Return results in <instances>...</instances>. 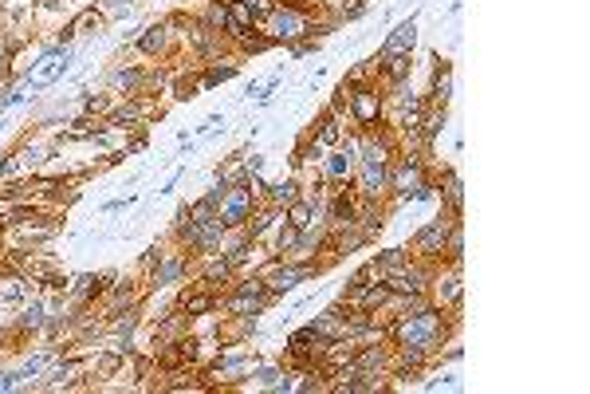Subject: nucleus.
<instances>
[{
	"label": "nucleus",
	"mask_w": 590,
	"mask_h": 394,
	"mask_svg": "<svg viewBox=\"0 0 590 394\" xmlns=\"http://www.w3.org/2000/svg\"><path fill=\"white\" fill-rule=\"evenodd\" d=\"M24 300V280L20 276H0V304H16Z\"/></svg>",
	"instance_id": "nucleus-19"
},
{
	"label": "nucleus",
	"mask_w": 590,
	"mask_h": 394,
	"mask_svg": "<svg viewBox=\"0 0 590 394\" xmlns=\"http://www.w3.org/2000/svg\"><path fill=\"white\" fill-rule=\"evenodd\" d=\"M268 189H272V201H276V206H291L295 197H299V181H295V178L276 181V186H268Z\"/></svg>",
	"instance_id": "nucleus-20"
},
{
	"label": "nucleus",
	"mask_w": 590,
	"mask_h": 394,
	"mask_svg": "<svg viewBox=\"0 0 590 394\" xmlns=\"http://www.w3.org/2000/svg\"><path fill=\"white\" fill-rule=\"evenodd\" d=\"M346 111H350V119L358 122L363 130H374L382 122V111H386V99L378 95V87L366 83V87H354L350 91V103H346Z\"/></svg>",
	"instance_id": "nucleus-3"
},
{
	"label": "nucleus",
	"mask_w": 590,
	"mask_h": 394,
	"mask_svg": "<svg viewBox=\"0 0 590 394\" xmlns=\"http://www.w3.org/2000/svg\"><path fill=\"white\" fill-rule=\"evenodd\" d=\"M461 265H453V272H445V276H433V296L429 300L437 304L441 312H456V304H461V296H464V284H461V272H456Z\"/></svg>",
	"instance_id": "nucleus-8"
},
{
	"label": "nucleus",
	"mask_w": 590,
	"mask_h": 394,
	"mask_svg": "<svg viewBox=\"0 0 590 394\" xmlns=\"http://www.w3.org/2000/svg\"><path fill=\"white\" fill-rule=\"evenodd\" d=\"M16 103H24V83H20L16 91H9V95H4V103H0V111H9V107H16Z\"/></svg>",
	"instance_id": "nucleus-32"
},
{
	"label": "nucleus",
	"mask_w": 590,
	"mask_h": 394,
	"mask_svg": "<svg viewBox=\"0 0 590 394\" xmlns=\"http://www.w3.org/2000/svg\"><path fill=\"white\" fill-rule=\"evenodd\" d=\"M425 181V158L422 154H402L390 162V189L397 193V201H413L417 186Z\"/></svg>",
	"instance_id": "nucleus-2"
},
{
	"label": "nucleus",
	"mask_w": 590,
	"mask_h": 394,
	"mask_svg": "<svg viewBox=\"0 0 590 394\" xmlns=\"http://www.w3.org/2000/svg\"><path fill=\"white\" fill-rule=\"evenodd\" d=\"M350 170H354V154H331L327 158V178H335V181H343V178H350Z\"/></svg>",
	"instance_id": "nucleus-16"
},
{
	"label": "nucleus",
	"mask_w": 590,
	"mask_h": 394,
	"mask_svg": "<svg viewBox=\"0 0 590 394\" xmlns=\"http://www.w3.org/2000/svg\"><path fill=\"white\" fill-rule=\"evenodd\" d=\"M272 48V36H245V52H264Z\"/></svg>",
	"instance_id": "nucleus-30"
},
{
	"label": "nucleus",
	"mask_w": 590,
	"mask_h": 394,
	"mask_svg": "<svg viewBox=\"0 0 590 394\" xmlns=\"http://www.w3.org/2000/svg\"><path fill=\"white\" fill-rule=\"evenodd\" d=\"M252 12L245 9V0H232V4H225V28L232 36H248L252 32Z\"/></svg>",
	"instance_id": "nucleus-11"
},
{
	"label": "nucleus",
	"mask_w": 590,
	"mask_h": 394,
	"mask_svg": "<svg viewBox=\"0 0 590 394\" xmlns=\"http://www.w3.org/2000/svg\"><path fill=\"white\" fill-rule=\"evenodd\" d=\"M87 28H95V32H99V28H102V20L95 16V9L79 12V16H75V24H71V32H87Z\"/></svg>",
	"instance_id": "nucleus-25"
},
{
	"label": "nucleus",
	"mask_w": 590,
	"mask_h": 394,
	"mask_svg": "<svg viewBox=\"0 0 590 394\" xmlns=\"http://www.w3.org/2000/svg\"><path fill=\"white\" fill-rule=\"evenodd\" d=\"M236 68L232 63H225V68H209V75H205V83H225V79H232Z\"/></svg>",
	"instance_id": "nucleus-28"
},
{
	"label": "nucleus",
	"mask_w": 590,
	"mask_h": 394,
	"mask_svg": "<svg viewBox=\"0 0 590 394\" xmlns=\"http://www.w3.org/2000/svg\"><path fill=\"white\" fill-rule=\"evenodd\" d=\"M181 312H186V316H205V312H213V296H186V300H181Z\"/></svg>",
	"instance_id": "nucleus-24"
},
{
	"label": "nucleus",
	"mask_w": 590,
	"mask_h": 394,
	"mask_svg": "<svg viewBox=\"0 0 590 394\" xmlns=\"http://www.w3.org/2000/svg\"><path fill=\"white\" fill-rule=\"evenodd\" d=\"M272 43H291V40H299V36H307L311 32V24H307V16L299 9H291V4H287V9H272Z\"/></svg>",
	"instance_id": "nucleus-5"
},
{
	"label": "nucleus",
	"mask_w": 590,
	"mask_h": 394,
	"mask_svg": "<svg viewBox=\"0 0 590 394\" xmlns=\"http://www.w3.org/2000/svg\"><path fill=\"white\" fill-rule=\"evenodd\" d=\"M209 24L213 28H225V4H213V9H209Z\"/></svg>",
	"instance_id": "nucleus-33"
},
{
	"label": "nucleus",
	"mask_w": 590,
	"mask_h": 394,
	"mask_svg": "<svg viewBox=\"0 0 590 394\" xmlns=\"http://www.w3.org/2000/svg\"><path fill=\"white\" fill-rule=\"evenodd\" d=\"M413 43H417V20H402V24H394V32L382 40L378 55H374V68H378L382 60H390V55H413Z\"/></svg>",
	"instance_id": "nucleus-6"
},
{
	"label": "nucleus",
	"mask_w": 590,
	"mask_h": 394,
	"mask_svg": "<svg viewBox=\"0 0 590 394\" xmlns=\"http://www.w3.org/2000/svg\"><path fill=\"white\" fill-rule=\"evenodd\" d=\"M161 43H166V28L161 24H150V28H142V36H138V48L142 52H161Z\"/></svg>",
	"instance_id": "nucleus-17"
},
{
	"label": "nucleus",
	"mask_w": 590,
	"mask_h": 394,
	"mask_svg": "<svg viewBox=\"0 0 590 394\" xmlns=\"http://www.w3.org/2000/svg\"><path fill=\"white\" fill-rule=\"evenodd\" d=\"M429 99H433V103H441V107L453 99V63H445V60L437 63V71H433V87H429Z\"/></svg>",
	"instance_id": "nucleus-12"
},
{
	"label": "nucleus",
	"mask_w": 590,
	"mask_h": 394,
	"mask_svg": "<svg viewBox=\"0 0 590 394\" xmlns=\"http://www.w3.org/2000/svg\"><path fill=\"white\" fill-rule=\"evenodd\" d=\"M138 79H142V75H138L134 68H127V71H114V87H127V91H130V87H138Z\"/></svg>",
	"instance_id": "nucleus-29"
},
{
	"label": "nucleus",
	"mask_w": 590,
	"mask_h": 394,
	"mask_svg": "<svg viewBox=\"0 0 590 394\" xmlns=\"http://www.w3.org/2000/svg\"><path fill=\"white\" fill-rule=\"evenodd\" d=\"M181 272H186V260H181V257H169V260H161V265H158V276H154V284H173V280H181Z\"/></svg>",
	"instance_id": "nucleus-18"
},
{
	"label": "nucleus",
	"mask_w": 590,
	"mask_h": 394,
	"mask_svg": "<svg viewBox=\"0 0 590 394\" xmlns=\"http://www.w3.org/2000/svg\"><path fill=\"white\" fill-rule=\"evenodd\" d=\"M232 276V265H228V257H213L209 265H205V280L217 284V280H228Z\"/></svg>",
	"instance_id": "nucleus-23"
},
{
	"label": "nucleus",
	"mask_w": 590,
	"mask_h": 394,
	"mask_svg": "<svg viewBox=\"0 0 590 394\" xmlns=\"http://www.w3.org/2000/svg\"><path fill=\"white\" fill-rule=\"evenodd\" d=\"M311 272H315L311 265H284V268H276V272H268L272 296H279V292H291L299 280H311Z\"/></svg>",
	"instance_id": "nucleus-10"
},
{
	"label": "nucleus",
	"mask_w": 590,
	"mask_h": 394,
	"mask_svg": "<svg viewBox=\"0 0 590 394\" xmlns=\"http://www.w3.org/2000/svg\"><path fill=\"white\" fill-rule=\"evenodd\" d=\"M264 304H268V300H260V296H245V292H236L232 312H236V316H256V312H264Z\"/></svg>",
	"instance_id": "nucleus-22"
},
{
	"label": "nucleus",
	"mask_w": 590,
	"mask_h": 394,
	"mask_svg": "<svg viewBox=\"0 0 590 394\" xmlns=\"http://www.w3.org/2000/svg\"><path fill=\"white\" fill-rule=\"evenodd\" d=\"M315 142H319V146H338V142H343V130H338V115L335 111H323Z\"/></svg>",
	"instance_id": "nucleus-14"
},
{
	"label": "nucleus",
	"mask_w": 590,
	"mask_h": 394,
	"mask_svg": "<svg viewBox=\"0 0 590 394\" xmlns=\"http://www.w3.org/2000/svg\"><path fill=\"white\" fill-rule=\"evenodd\" d=\"M299 237H304V229H295L291 221H284V229L276 233V249L279 252H295L299 249Z\"/></svg>",
	"instance_id": "nucleus-21"
},
{
	"label": "nucleus",
	"mask_w": 590,
	"mask_h": 394,
	"mask_svg": "<svg viewBox=\"0 0 590 394\" xmlns=\"http://www.w3.org/2000/svg\"><path fill=\"white\" fill-rule=\"evenodd\" d=\"M245 9L252 12V16H272V9H276V0H245Z\"/></svg>",
	"instance_id": "nucleus-27"
},
{
	"label": "nucleus",
	"mask_w": 590,
	"mask_h": 394,
	"mask_svg": "<svg viewBox=\"0 0 590 394\" xmlns=\"http://www.w3.org/2000/svg\"><path fill=\"white\" fill-rule=\"evenodd\" d=\"M441 181H445V189H441V197H445V209H449V213H461V209H464V189H461V178H456V170H445V174H441Z\"/></svg>",
	"instance_id": "nucleus-13"
},
{
	"label": "nucleus",
	"mask_w": 590,
	"mask_h": 394,
	"mask_svg": "<svg viewBox=\"0 0 590 394\" xmlns=\"http://www.w3.org/2000/svg\"><path fill=\"white\" fill-rule=\"evenodd\" d=\"M256 201H252V181H245V186H228L225 201L217 206V217L225 229H240V225H248V217H252Z\"/></svg>",
	"instance_id": "nucleus-4"
},
{
	"label": "nucleus",
	"mask_w": 590,
	"mask_h": 394,
	"mask_svg": "<svg viewBox=\"0 0 590 394\" xmlns=\"http://www.w3.org/2000/svg\"><path fill=\"white\" fill-rule=\"evenodd\" d=\"M68 68H71V48H55L51 55H43L40 75H36V79H28V87H32V91H40V87L55 83L59 75H68Z\"/></svg>",
	"instance_id": "nucleus-9"
},
{
	"label": "nucleus",
	"mask_w": 590,
	"mask_h": 394,
	"mask_svg": "<svg viewBox=\"0 0 590 394\" xmlns=\"http://www.w3.org/2000/svg\"><path fill=\"white\" fill-rule=\"evenodd\" d=\"M284 221H291L295 225V229H311V221H315V206H311V201H299V197H295V201H291V206H287V217H284Z\"/></svg>",
	"instance_id": "nucleus-15"
},
{
	"label": "nucleus",
	"mask_w": 590,
	"mask_h": 394,
	"mask_svg": "<svg viewBox=\"0 0 590 394\" xmlns=\"http://www.w3.org/2000/svg\"><path fill=\"white\" fill-rule=\"evenodd\" d=\"M24 327H32V331H36V327H43V308H40V304H32V308L24 312Z\"/></svg>",
	"instance_id": "nucleus-31"
},
{
	"label": "nucleus",
	"mask_w": 590,
	"mask_h": 394,
	"mask_svg": "<svg viewBox=\"0 0 590 394\" xmlns=\"http://www.w3.org/2000/svg\"><path fill=\"white\" fill-rule=\"evenodd\" d=\"M461 221V213H449V209H441L433 221H425L422 229L413 233V240H409V249H413V260H433V257H441V249H445V237H449V229Z\"/></svg>",
	"instance_id": "nucleus-1"
},
{
	"label": "nucleus",
	"mask_w": 590,
	"mask_h": 394,
	"mask_svg": "<svg viewBox=\"0 0 590 394\" xmlns=\"http://www.w3.org/2000/svg\"><path fill=\"white\" fill-rule=\"evenodd\" d=\"M425 390H461V378L449 371V375H441V378H433V383H425Z\"/></svg>",
	"instance_id": "nucleus-26"
},
{
	"label": "nucleus",
	"mask_w": 590,
	"mask_h": 394,
	"mask_svg": "<svg viewBox=\"0 0 590 394\" xmlns=\"http://www.w3.org/2000/svg\"><path fill=\"white\" fill-rule=\"evenodd\" d=\"M390 189V162H358V193L363 201H378Z\"/></svg>",
	"instance_id": "nucleus-7"
}]
</instances>
